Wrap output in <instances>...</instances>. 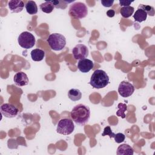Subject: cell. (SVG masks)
Masks as SVG:
<instances>
[{"mask_svg": "<svg viewBox=\"0 0 155 155\" xmlns=\"http://www.w3.org/2000/svg\"><path fill=\"white\" fill-rule=\"evenodd\" d=\"M70 116L77 125L83 126L90 120V108L82 104H78L72 108Z\"/></svg>", "mask_w": 155, "mask_h": 155, "instance_id": "obj_1", "label": "cell"}, {"mask_svg": "<svg viewBox=\"0 0 155 155\" xmlns=\"http://www.w3.org/2000/svg\"><path fill=\"white\" fill-rule=\"evenodd\" d=\"M89 84L94 88H103L109 84V77L105 71L97 69L93 73Z\"/></svg>", "mask_w": 155, "mask_h": 155, "instance_id": "obj_2", "label": "cell"}, {"mask_svg": "<svg viewBox=\"0 0 155 155\" xmlns=\"http://www.w3.org/2000/svg\"><path fill=\"white\" fill-rule=\"evenodd\" d=\"M47 41L50 48L54 51H61L63 50L66 45V39L65 36L58 33L50 34Z\"/></svg>", "mask_w": 155, "mask_h": 155, "instance_id": "obj_3", "label": "cell"}, {"mask_svg": "<svg viewBox=\"0 0 155 155\" xmlns=\"http://www.w3.org/2000/svg\"><path fill=\"white\" fill-rule=\"evenodd\" d=\"M68 14L71 17L82 19L86 17L88 15V8L84 3L76 2L70 5Z\"/></svg>", "mask_w": 155, "mask_h": 155, "instance_id": "obj_4", "label": "cell"}, {"mask_svg": "<svg viewBox=\"0 0 155 155\" xmlns=\"http://www.w3.org/2000/svg\"><path fill=\"white\" fill-rule=\"evenodd\" d=\"M74 130V125L73 120L69 118H62L58 123L56 131L62 135H69Z\"/></svg>", "mask_w": 155, "mask_h": 155, "instance_id": "obj_5", "label": "cell"}, {"mask_svg": "<svg viewBox=\"0 0 155 155\" xmlns=\"http://www.w3.org/2000/svg\"><path fill=\"white\" fill-rule=\"evenodd\" d=\"M19 45L23 48L29 49L32 48L36 42V39L33 34L28 31H23L18 38Z\"/></svg>", "mask_w": 155, "mask_h": 155, "instance_id": "obj_6", "label": "cell"}, {"mask_svg": "<svg viewBox=\"0 0 155 155\" xmlns=\"http://www.w3.org/2000/svg\"><path fill=\"white\" fill-rule=\"evenodd\" d=\"M0 111L2 116L8 118L15 117L18 113V108L14 105L9 103L2 104L0 107Z\"/></svg>", "mask_w": 155, "mask_h": 155, "instance_id": "obj_7", "label": "cell"}, {"mask_svg": "<svg viewBox=\"0 0 155 155\" xmlns=\"http://www.w3.org/2000/svg\"><path fill=\"white\" fill-rule=\"evenodd\" d=\"M134 91V87L130 82L123 81L118 87V93L123 97H128L131 96Z\"/></svg>", "mask_w": 155, "mask_h": 155, "instance_id": "obj_8", "label": "cell"}, {"mask_svg": "<svg viewBox=\"0 0 155 155\" xmlns=\"http://www.w3.org/2000/svg\"><path fill=\"white\" fill-rule=\"evenodd\" d=\"M74 58L76 60H81L86 58L88 56L89 51L88 47L84 44H78L72 50Z\"/></svg>", "mask_w": 155, "mask_h": 155, "instance_id": "obj_9", "label": "cell"}, {"mask_svg": "<svg viewBox=\"0 0 155 155\" xmlns=\"http://www.w3.org/2000/svg\"><path fill=\"white\" fill-rule=\"evenodd\" d=\"M94 67L93 62L88 59H82L79 61L78 63V68L79 70L82 73H88Z\"/></svg>", "mask_w": 155, "mask_h": 155, "instance_id": "obj_10", "label": "cell"}, {"mask_svg": "<svg viewBox=\"0 0 155 155\" xmlns=\"http://www.w3.org/2000/svg\"><path fill=\"white\" fill-rule=\"evenodd\" d=\"M13 81L15 84L19 87L25 86L28 84V76L25 73L22 71H19L16 73L13 77Z\"/></svg>", "mask_w": 155, "mask_h": 155, "instance_id": "obj_11", "label": "cell"}, {"mask_svg": "<svg viewBox=\"0 0 155 155\" xmlns=\"http://www.w3.org/2000/svg\"><path fill=\"white\" fill-rule=\"evenodd\" d=\"M8 5L12 13H19L23 10L24 3L21 0H11L8 1Z\"/></svg>", "mask_w": 155, "mask_h": 155, "instance_id": "obj_12", "label": "cell"}, {"mask_svg": "<svg viewBox=\"0 0 155 155\" xmlns=\"http://www.w3.org/2000/svg\"><path fill=\"white\" fill-rule=\"evenodd\" d=\"M134 153V150L133 148L126 143H123L119 145L117 149L116 154L117 155H133Z\"/></svg>", "mask_w": 155, "mask_h": 155, "instance_id": "obj_13", "label": "cell"}, {"mask_svg": "<svg viewBox=\"0 0 155 155\" xmlns=\"http://www.w3.org/2000/svg\"><path fill=\"white\" fill-rule=\"evenodd\" d=\"M31 58L34 61H41L45 57V51L39 48H36L31 50Z\"/></svg>", "mask_w": 155, "mask_h": 155, "instance_id": "obj_14", "label": "cell"}, {"mask_svg": "<svg viewBox=\"0 0 155 155\" xmlns=\"http://www.w3.org/2000/svg\"><path fill=\"white\" fill-rule=\"evenodd\" d=\"M68 97L72 101H78L81 99L82 93L79 89L71 88L68 92Z\"/></svg>", "mask_w": 155, "mask_h": 155, "instance_id": "obj_15", "label": "cell"}, {"mask_svg": "<svg viewBox=\"0 0 155 155\" xmlns=\"http://www.w3.org/2000/svg\"><path fill=\"white\" fill-rule=\"evenodd\" d=\"M27 12L29 15H35L38 13V6L36 3L33 1H28L25 4Z\"/></svg>", "mask_w": 155, "mask_h": 155, "instance_id": "obj_16", "label": "cell"}, {"mask_svg": "<svg viewBox=\"0 0 155 155\" xmlns=\"http://www.w3.org/2000/svg\"><path fill=\"white\" fill-rule=\"evenodd\" d=\"M133 18L135 21L138 22H142L147 19V14L142 9L137 8V10L136 11L133 15Z\"/></svg>", "mask_w": 155, "mask_h": 155, "instance_id": "obj_17", "label": "cell"}, {"mask_svg": "<svg viewBox=\"0 0 155 155\" xmlns=\"http://www.w3.org/2000/svg\"><path fill=\"white\" fill-rule=\"evenodd\" d=\"M134 11V8L132 6L122 7L120 9V13L123 18H128L133 14Z\"/></svg>", "mask_w": 155, "mask_h": 155, "instance_id": "obj_18", "label": "cell"}, {"mask_svg": "<svg viewBox=\"0 0 155 155\" xmlns=\"http://www.w3.org/2000/svg\"><path fill=\"white\" fill-rule=\"evenodd\" d=\"M39 7L41 11L45 13H51L54 8V5L52 4V3L50 2V1H46L45 2L41 4Z\"/></svg>", "mask_w": 155, "mask_h": 155, "instance_id": "obj_19", "label": "cell"}, {"mask_svg": "<svg viewBox=\"0 0 155 155\" xmlns=\"http://www.w3.org/2000/svg\"><path fill=\"white\" fill-rule=\"evenodd\" d=\"M117 108H119V110L116 111V114L117 116L120 117L122 119L125 118V112L127 111V106L125 104H123V103H119L117 105Z\"/></svg>", "mask_w": 155, "mask_h": 155, "instance_id": "obj_20", "label": "cell"}, {"mask_svg": "<svg viewBox=\"0 0 155 155\" xmlns=\"http://www.w3.org/2000/svg\"><path fill=\"white\" fill-rule=\"evenodd\" d=\"M51 3H52V4L54 5V7H56V8H62V9H65L67 7V4L68 2H68V1H59V0H57V1H50Z\"/></svg>", "mask_w": 155, "mask_h": 155, "instance_id": "obj_21", "label": "cell"}, {"mask_svg": "<svg viewBox=\"0 0 155 155\" xmlns=\"http://www.w3.org/2000/svg\"><path fill=\"white\" fill-rule=\"evenodd\" d=\"M137 8H140L144 10L147 13V15H150L151 16H153L154 15V8L152 6L144 4H140L138 6Z\"/></svg>", "mask_w": 155, "mask_h": 155, "instance_id": "obj_22", "label": "cell"}, {"mask_svg": "<svg viewBox=\"0 0 155 155\" xmlns=\"http://www.w3.org/2000/svg\"><path fill=\"white\" fill-rule=\"evenodd\" d=\"M114 135H115V134L112 131L110 126H107L106 127H105L104 129V132L102 133V136H109L110 138L114 137Z\"/></svg>", "mask_w": 155, "mask_h": 155, "instance_id": "obj_23", "label": "cell"}, {"mask_svg": "<svg viewBox=\"0 0 155 155\" xmlns=\"http://www.w3.org/2000/svg\"><path fill=\"white\" fill-rule=\"evenodd\" d=\"M114 139L116 143H120L124 141V140L125 139V136L123 133H118L117 134H115V135L114 136Z\"/></svg>", "mask_w": 155, "mask_h": 155, "instance_id": "obj_24", "label": "cell"}, {"mask_svg": "<svg viewBox=\"0 0 155 155\" xmlns=\"http://www.w3.org/2000/svg\"><path fill=\"white\" fill-rule=\"evenodd\" d=\"M114 3L113 0H102L101 4L105 7H110Z\"/></svg>", "mask_w": 155, "mask_h": 155, "instance_id": "obj_25", "label": "cell"}, {"mask_svg": "<svg viewBox=\"0 0 155 155\" xmlns=\"http://www.w3.org/2000/svg\"><path fill=\"white\" fill-rule=\"evenodd\" d=\"M133 2V1H128V0H119V4L120 6L126 7L130 6V5Z\"/></svg>", "mask_w": 155, "mask_h": 155, "instance_id": "obj_26", "label": "cell"}, {"mask_svg": "<svg viewBox=\"0 0 155 155\" xmlns=\"http://www.w3.org/2000/svg\"><path fill=\"white\" fill-rule=\"evenodd\" d=\"M107 16L110 17V18H113L114 16L115 15V12L114 10H112V9H110V10H108L107 13H106Z\"/></svg>", "mask_w": 155, "mask_h": 155, "instance_id": "obj_27", "label": "cell"}]
</instances>
